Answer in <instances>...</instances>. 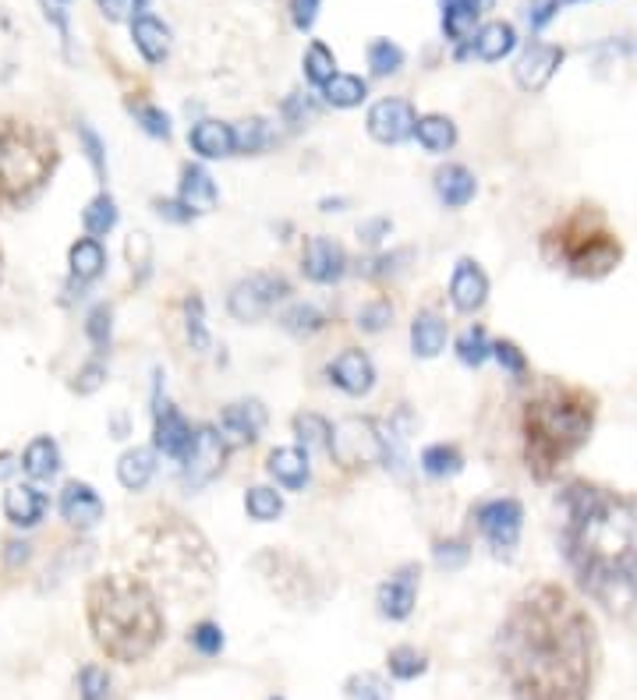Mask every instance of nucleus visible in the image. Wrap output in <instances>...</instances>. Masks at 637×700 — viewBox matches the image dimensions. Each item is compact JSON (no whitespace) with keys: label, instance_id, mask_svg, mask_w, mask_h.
<instances>
[{"label":"nucleus","instance_id":"62","mask_svg":"<svg viewBox=\"0 0 637 700\" xmlns=\"http://www.w3.org/2000/svg\"><path fill=\"white\" fill-rule=\"evenodd\" d=\"M270 700H284V697H270Z\"/></svg>","mask_w":637,"mask_h":700},{"label":"nucleus","instance_id":"60","mask_svg":"<svg viewBox=\"0 0 637 700\" xmlns=\"http://www.w3.org/2000/svg\"><path fill=\"white\" fill-rule=\"evenodd\" d=\"M8 556H11V563H25L29 559V545L25 542H8Z\"/></svg>","mask_w":637,"mask_h":700},{"label":"nucleus","instance_id":"15","mask_svg":"<svg viewBox=\"0 0 637 700\" xmlns=\"http://www.w3.org/2000/svg\"><path fill=\"white\" fill-rule=\"evenodd\" d=\"M191 435L195 429L188 425V418L177 411L174 403H156L153 411V443L163 457H174V460H185V453L191 446Z\"/></svg>","mask_w":637,"mask_h":700},{"label":"nucleus","instance_id":"30","mask_svg":"<svg viewBox=\"0 0 637 700\" xmlns=\"http://www.w3.org/2000/svg\"><path fill=\"white\" fill-rule=\"evenodd\" d=\"M415 138L421 149L447 153L457 145V124L447 118V113H425V118L415 121Z\"/></svg>","mask_w":637,"mask_h":700},{"label":"nucleus","instance_id":"3","mask_svg":"<svg viewBox=\"0 0 637 700\" xmlns=\"http://www.w3.org/2000/svg\"><path fill=\"white\" fill-rule=\"evenodd\" d=\"M598 397L567 379H535L520 403V443L535 481H552L592 438Z\"/></svg>","mask_w":637,"mask_h":700},{"label":"nucleus","instance_id":"24","mask_svg":"<svg viewBox=\"0 0 637 700\" xmlns=\"http://www.w3.org/2000/svg\"><path fill=\"white\" fill-rule=\"evenodd\" d=\"M220 425L231 432L241 443H255L259 432L266 429V407L259 400H238V403H227L223 414H220Z\"/></svg>","mask_w":637,"mask_h":700},{"label":"nucleus","instance_id":"28","mask_svg":"<svg viewBox=\"0 0 637 700\" xmlns=\"http://www.w3.org/2000/svg\"><path fill=\"white\" fill-rule=\"evenodd\" d=\"M485 0H439V8H443V32L447 40L453 43H464L475 36V22L482 14Z\"/></svg>","mask_w":637,"mask_h":700},{"label":"nucleus","instance_id":"32","mask_svg":"<svg viewBox=\"0 0 637 700\" xmlns=\"http://www.w3.org/2000/svg\"><path fill=\"white\" fill-rule=\"evenodd\" d=\"M447 347V322L436 312H418L411 322V351L415 357H436Z\"/></svg>","mask_w":637,"mask_h":700},{"label":"nucleus","instance_id":"8","mask_svg":"<svg viewBox=\"0 0 637 700\" xmlns=\"http://www.w3.org/2000/svg\"><path fill=\"white\" fill-rule=\"evenodd\" d=\"M290 295V284L284 276L273 273H255L244 276L231 287V298H227V312H231L238 322H259L263 315H270V308L276 301H284Z\"/></svg>","mask_w":637,"mask_h":700},{"label":"nucleus","instance_id":"19","mask_svg":"<svg viewBox=\"0 0 637 700\" xmlns=\"http://www.w3.org/2000/svg\"><path fill=\"white\" fill-rule=\"evenodd\" d=\"M177 202H182L191 216L195 213H212V209H217V181H212V174L206 167H199V163H185Z\"/></svg>","mask_w":637,"mask_h":700},{"label":"nucleus","instance_id":"5","mask_svg":"<svg viewBox=\"0 0 637 700\" xmlns=\"http://www.w3.org/2000/svg\"><path fill=\"white\" fill-rule=\"evenodd\" d=\"M546 266L563 269L574 280H606L624 263V241L613 231L606 209L595 202H581L557 223L542 231L538 241Z\"/></svg>","mask_w":637,"mask_h":700},{"label":"nucleus","instance_id":"55","mask_svg":"<svg viewBox=\"0 0 637 700\" xmlns=\"http://www.w3.org/2000/svg\"><path fill=\"white\" fill-rule=\"evenodd\" d=\"M145 0H100V8L110 22H135Z\"/></svg>","mask_w":637,"mask_h":700},{"label":"nucleus","instance_id":"48","mask_svg":"<svg viewBox=\"0 0 637 700\" xmlns=\"http://www.w3.org/2000/svg\"><path fill=\"white\" fill-rule=\"evenodd\" d=\"M493 357L496 362L510 371V376H528V357L520 354V347L517 344H510V340H499V344H493Z\"/></svg>","mask_w":637,"mask_h":700},{"label":"nucleus","instance_id":"44","mask_svg":"<svg viewBox=\"0 0 637 700\" xmlns=\"http://www.w3.org/2000/svg\"><path fill=\"white\" fill-rule=\"evenodd\" d=\"M128 110L135 113V121L142 124L145 135L163 138V142L171 138V118H167V113H163L160 107H153V103H128Z\"/></svg>","mask_w":637,"mask_h":700},{"label":"nucleus","instance_id":"4","mask_svg":"<svg viewBox=\"0 0 637 700\" xmlns=\"http://www.w3.org/2000/svg\"><path fill=\"white\" fill-rule=\"evenodd\" d=\"M86 620L96 647L121 665L145 662L167 633L156 588L135 574L96 577L86 591Z\"/></svg>","mask_w":637,"mask_h":700},{"label":"nucleus","instance_id":"10","mask_svg":"<svg viewBox=\"0 0 637 700\" xmlns=\"http://www.w3.org/2000/svg\"><path fill=\"white\" fill-rule=\"evenodd\" d=\"M227 460V443L212 425H199L191 435V446L185 453V485L202 488L223 470Z\"/></svg>","mask_w":637,"mask_h":700},{"label":"nucleus","instance_id":"12","mask_svg":"<svg viewBox=\"0 0 637 700\" xmlns=\"http://www.w3.org/2000/svg\"><path fill=\"white\" fill-rule=\"evenodd\" d=\"M418 577H421L418 563H404L394 577L383 580L380 591H375L380 615H386V620H394V623L407 620V615L415 612V601H418Z\"/></svg>","mask_w":637,"mask_h":700},{"label":"nucleus","instance_id":"1","mask_svg":"<svg viewBox=\"0 0 637 700\" xmlns=\"http://www.w3.org/2000/svg\"><path fill=\"white\" fill-rule=\"evenodd\" d=\"M496 662L514 700H592L602 662L595 620L563 584H528L499 623Z\"/></svg>","mask_w":637,"mask_h":700},{"label":"nucleus","instance_id":"7","mask_svg":"<svg viewBox=\"0 0 637 700\" xmlns=\"http://www.w3.org/2000/svg\"><path fill=\"white\" fill-rule=\"evenodd\" d=\"M150 566L156 574H171L167 580H212V552L206 538L188 524H177V516L163 520L150 531Z\"/></svg>","mask_w":637,"mask_h":700},{"label":"nucleus","instance_id":"45","mask_svg":"<svg viewBox=\"0 0 637 700\" xmlns=\"http://www.w3.org/2000/svg\"><path fill=\"white\" fill-rule=\"evenodd\" d=\"M110 676L100 665H86L78 673V700H110Z\"/></svg>","mask_w":637,"mask_h":700},{"label":"nucleus","instance_id":"38","mask_svg":"<svg viewBox=\"0 0 637 700\" xmlns=\"http://www.w3.org/2000/svg\"><path fill=\"white\" fill-rule=\"evenodd\" d=\"M294 432H298V438L308 446V449H322L330 453V443H333V425L319 414H294Z\"/></svg>","mask_w":637,"mask_h":700},{"label":"nucleus","instance_id":"57","mask_svg":"<svg viewBox=\"0 0 637 700\" xmlns=\"http://www.w3.org/2000/svg\"><path fill=\"white\" fill-rule=\"evenodd\" d=\"M156 213L163 220H171V223H188L191 220V213H188L182 202H167V199H156Z\"/></svg>","mask_w":637,"mask_h":700},{"label":"nucleus","instance_id":"49","mask_svg":"<svg viewBox=\"0 0 637 700\" xmlns=\"http://www.w3.org/2000/svg\"><path fill=\"white\" fill-rule=\"evenodd\" d=\"M389 319H394V308H389V301H372V304H365L362 312H358V325H362L365 333H380V330H386L389 325Z\"/></svg>","mask_w":637,"mask_h":700},{"label":"nucleus","instance_id":"2","mask_svg":"<svg viewBox=\"0 0 637 700\" xmlns=\"http://www.w3.org/2000/svg\"><path fill=\"white\" fill-rule=\"evenodd\" d=\"M560 548L578 588L609 615L637 612V492L595 481H570Z\"/></svg>","mask_w":637,"mask_h":700},{"label":"nucleus","instance_id":"47","mask_svg":"<svg viewBox=\"0 0 637 700\" xmlns=\"http://www.w3.org/2000/svg\"><path fill=\"white\" fill-rule=\"evenodd\" d=\"M188 644L199 651V655L212 658V655H220V651H223V630L217 623H199V626H191Z\"/></svg>","mask_w":637,"mask_h":700},{"label":"nucleus","instance_id":"51","mask_svg":"<svg viewBox=\"0 0 637 700\" xmlns=\"http://www.w3.org/2000/svg\"><path fill=\"white\" fill-rule=\"evenodd\" d=\"M78 138H81V145H86V156H89V163H92L96 177H107V156H103V142H100V135H96L89 124H81V127H78Z\"/></svg>","mask_w":637,"mask_h":700},{"label":"nucleus","instance_id":"31","mask_svg":"<svg viewBox=\"0 0 637 700\" xmlns=\"http://www.w3.org/2000/svg\"><path fill=\"white\" fill-rule=\"evenodd\" d=\"M471 40H475V54H479L482 60L496 64V60H503V57L517 46V32H514L510 22H488V25H482Z\"/></svg>","mask_w":637,"mask_h":700},{"label":"nucleus","instance_id":"46","mask_svg":"<svg viewBox=\"0 0 637 700\" xmlns=\"http://www.w3.org/2000/svg\"><path fill=\"white\" fill-rule=\"evenodd\" d=\"M234 138H238V153H259V149H266V142H270V132H266V121L263 118H252V121H244L241 127H234Z\"/></svg>","mask_w":637,"mask_h":700},{"label":"nucleus","instance_id":"34","mask_svg":"<svg viewBox=\"0 0 637 700\" xmlns=\"http://www.w3.org/2000/svg\"><path fill=\"white\" fill-rule=\"evenodd\" d=\"M81 226H86L89 237H107L113 226H118V202H113V195L100 191L96 199H89V205L81 209Z\"/></svg>","mask_w":637,"mask_h":700},{"label":"nucleus","instance_id":"13","mask_svg":"<svg viewBox=\"0 0 637 700\" xmlns=\"http://www.w3.org/2000/svg\"><path fill=\"white\" fill-rule=\"evenodd\" d=\"M301 273H305V280H312L319 287H330L348 273V252L340 248L333 237H322V234L308 237L305 255H301Z\"/></svg>","mask_w":637,"mask_h":700},{"label":"nucleus","instance_id":"29","mask_svg":"<svg viewBox=\"0 0 637 700\" xmlns=\"http://www.w3.org/2000/svg\"><path fill=\"white\" fill-rule=\"evenodd\" d=\"M153 475H156V453L153 449L135 446V449L121 453V460H118V481L128 488V492H142V488L153 481Z\"/></svg>","mask_w":637,"mask_h":700},{"label":"nucleus","instance_id":"37","mask_svg":"<svg viewBox=\"0 0 637 700\" xmlns=\"http://www.w3.org/2000/svg\"><path fill=\"white\" fill-rule=\"evenodd\" d=\"M244 513H249L252 520H259V524H270V520H276L284 513V499H281V492H273V488L255 485L244 492Z\"/></svg>","mask_w":637,"mask_h":700},{"label":"nucleus","instance_id":"21","mask_svg":"<svg viewBox=\"0 0 637 700\" xmlns=\"http://www.w3.org/2000/svg\"><path fill=\"white\" fill-rule=\"evenodd\" d=\"M266 470L276 485L287 488V492H301V488L308 485V475H312V467H308V453L298 449V446L273 449L266 457Z\"/></svg>","mask_w":637,"mask_h":700},{"label":"nucleus","instance_id":"43","mask_svg":"<svg viewBox=\"0 0 637 700\" xmlns=\"http://www.w3.org/2000/svg\"><path fill=\"white\" fill-rule=\"evenodd\" d=\"M322 325H326V315L316 304H294L284 315V330L294 333V336H316Z\"/></svg>","mask_w":637,"mask_h":700},{"label":"nucleus","instance_id":"50","mask_svg":"<svg viewBox=\"0 0 637 700\" xmlns=\"http://www.w3.org/2000/svg\"><path fill=\"white\" fill-rule=\"evenodd\" d=\"M185 312H188V340H191V347L195 351H206L209 347V333H206V322H202V298H188L185 304Z\"/></svg>","mask_w":637,"mask_h":700},{"label":"nucleus","instance_id":"26","mask_svg":"<svg viewBox=\"0 0 637 700\" xmlns=\"http://www.w3.org/2000/svg\"><path fill=\"white\" fill-rule=\"evenodd\" d=\"M22 470L32 481H51L61 470V446L51 435H36L22 453Z\"/></svg>","mask_w":637,"mask_h":700},{"label":"nucleus","instance_id":"59","mask_svg":"<svg viewBox=\"0 0 637 700\" xmlns=\"http://www.w3.org/2000/svg\"><path fill=\"white\" fill-rule=\"evenodd\" d=\"M14 467H19V464H14V453H11V449H0V481L11 478Z\"/></svg>","mask_w":637,"mask_h":700},{"label":"nucleus","instance_id":"14","mask_svg":"<svg viewBox=\"0 0 637 700\" xmlns=\"http://www.w3.org/2000/svg\"><path fill=\"white\" fill-rule=\"evenodd\" d=\"M563 64V51L560 46H549V43H528V51L517 57V68H514V78L520 89L528 92H542L552 75L560 71Z\"/></svg>","mask_w":637,"mask_h":700},{"label":"nucleus","instance_id":"17","mask_svg":"<svg viewBox=\"0 0 637 700\" xmlns=\"http://www.w3.org/2000/svg\"><path fill=\"white\" fill-rule=\"evenodd\" d=\"M103 499L96 496V488L89 481H68L61 488V516L68 520L72 527L89 531L103 520Z\"/></svg>","mask_w":637,"mask_h":700},{"label":"nucleus","instance_id":"54","mask_svg":"<svg viewBox=\"0 0 637 700\" xmlns=\"http://www.w3.org/2000/svg\"><path fill=\"white\" fill-rule=\"evenodd\" d=\"M319 8H322V0H290L287 11H290L294 29H301V32L312 29L316 19H319Z\"/></svg>","mask_w":637,"mask_h":700},{"label":"nucleus","instance_id":"27","mask_svg":"<svg viewBox=\"0 0 637 700\" xmlns=\"http://www.w3.org/2000/svg\"><path fill=\"white\" fill-rule=\"evenodd\" d=\"M68 266H72V280L78 284H92L96 276L107 269V252L96 237H78L68 248Z\"/></svg>","mask_w":637,"mask_h":700},{"label":"nucleus","instance_id":"11","mask_svg":"<svg viewBox=\"0 0 637 700\" xmlns=\"http://www.w3.org/2000/svg\"><path fill=\"white\" fill-rule=\"evenodd\" d=\"M415 121H418V113L411 103L397 100V96H386V100H380L369 110L365 127L380 145H400L415 135Z\"/></svg>","mask_w":637,"mask_h":700},{"label":"nucleus","instance_id":"20","mask_svg":"<svg viewBox=\"0 0 637 700\" xmlns=\"http://www.w3.org/2000/svg\"><path fill=\"white\" fill-rule=\"evenodd\" d=\"M51 510V499L36 485H11L4 492V516L14 527H36Z\"/></svg>","mask_w":637,"mask_h":700},{"label":"nucleus","instance_id":"22","mask_svg":"<svg viewBox=\"0 0 637 700\" xmlns=\"http://www.w3.org/2000/svg\"><path fill=\"white\" fill-rule=\"evenodd\" d=\"M188 145L202 159H227L238 153V138H234V127L223 124V121H199L188 132Z\"/></svg>","mask_w":637,"mask_h":700},{"label":"nucleus","instance_id":"16","mask_svg":"<svg viewBox=\"0 0 637 700\" xmlns=\"http://www.w3.org/2000/svg\"><path fill=\"white\" fill-rule=\"evenodd\" d=\"M330 382L348 397H365L375 386V365L365 351H340L330 365Z\"/></svg>","mask_w":637,"mask_h":700},{"label":"nucleus","instance_id":"6","mask_svg":"<svg viewBox=\"0 0 637 700\" xmlns=\"http://www.w3.org/2000/svg\"><path fill=\"white\" fill-rule=\"evenodd\" d=\"M61 145L46 127L25 118H0V209H25L51 188Z\"/></svg>","mask_w":637,"mask_h":700},{"label":"nucleus","instance_id":"41","mask_svg":"<svg viewBox=\"0 0 637 700\" xmlns=\"http://www.w3.org/2000/svg\"><path fill=\"white\" fill-rule=\"evenodd\" d=\"M344 693L348 700H394V690H389V682L375 673H354L344 682Z\"/></svg>","mask_w":637,"mask_h":700},{"label":"nucleus","instance_id":"35","mask_svg":"<svg viewBox=\"0 0 637 700\" xmlns=\"http://www.w3.org/2000/svg\"><path fill=\"white\" fill-rule=\"evenodd\" d=\"M421 470L429 478H453L464 470V453L453 443H436L421 449Z\"/></svg>","mask_w":637,"mask_h":700},{"label":"nucleus","instance_id":"52","mask_svg":"<svg viewBox=\"0 0 637 700\" xmlns=\"http://www.w3.org/2000/svg\"><path fill=\"white\" fill-rule=\"evenodd\" d=\"M432 556H436L439 569H461L468 563V545L464 542H439L432 548Z\"/></svg>","mask_w":637,"mask_h":700},{"label":"nucleus","instance_id":"40","mask_svg":"<svg viewBox=\"0 0 637 700\" xmlns=\"http://www.w3.org/2000/svg\"><path fill=\"white\" fill-rule=\"evenodd\" d=\"M488 354H493V344H488V333L482 325H468V330L457 336V357H461L468 368L485 365Z\"/></svg>","mask_w":637,"mask_h":700},{"label":"nucleus","instance_id":"23","mask_svg":"<svg viewBox=\"0 0 637 700\" xmlns=\"http://www.w3.org/2000/svg\"><path fill=\"white\" fill-rule=\"evenodd\" d=\"M475 191H479L475 174H471L468 167H461V163H447V167L436 170V195L443 205L464 209L471 199H475Z\"/></svg>","mask_w":637,"mask_h":700},{"label":"nucleus","instance_id":"33","mask_svg":"<svg viewBox=\"0 0 637 700\" xmlns=\"http://www.w3.org/2000/svg\"><path fill=\"white\" fill-rule=\"evenodd\" d=\"M369 96V81L358 78V75H333L330 81L322 86V100L337 107V110H351V107H362Z\"/></svg>","mask_w":637,"mask_h":700},{"label":"nucleus","instance_id":"25","mask_svg":"<svg viewBox=\"0 0 637 700\" xmlns=\"http://www.w3.org/2000/svg\"><path fill=\"white\" fill-rule=\"evenodd\" d=\"M132 40H135V51L150 64H163L171 54V29L160 19H153V14H139L132 22Z\"/></svg>","mask_w":637,"mask_h":700},{"label":"nucleus","instance_id":"56","mask_svg":"<svg viewBox=\"0 0 637 700\" xmlns=\"http://www.w3.org/2000/svg\"><path fill=\"white\" fill-rule=\"evenodd\" d=\"M103 379H107V368H103L100 362H89L86 368L78 371L75 389H78V393H92V389H100V386H103Z\"/></svg>","mask_w":637,"mask_h":700},{"label":"nucleus","instance_id":"42","mask_svg":"<svg viewBox=\"0 0 637 700\" xmlns=\"http://www.w3.org/2000/svg\"><path fill=\"white\" fill-rule=\"evenodd\" d=\"M386 665H389V676L394 679H418L425 669H429V662H425V655L421 651H415V647H407V644H400V647H394L386 655Z\"/></svg>","mask_w":637,"mask_h":700},{"label":"nucleus","instance_id":"9","mask_svg":"<svg viewBox=\"0 0 637 700\" xmlns=\"http://www.w3.org/2000/svg\"><path fill=\"white\" fill-rule=\"evenodd\" d=\"M475 524L482 538L496 556H510L520 542V524H525V507L517 499H488L475 507Z\"/></svg>","mask_w":637,"mask_h":700},{"label":"nucleus","instance_id":"18","mask_svg":"<svg viewBox=\"0 0 637 700\" xmlns=\"http://www.w3.org/2000/svg\"><path fill=\"white\" fill-rule=\"evenodd\" d=\"M488 298V276L482 273V266L475 263V258H461L450 276V301L457 312H479V308L485 304Z\"/></svg>","mask_w":637,"mask_h":700},{"label":"nucleus","instance_id":"61","mask_svg":"<svg viewBox=\"0 0 637 700\" xmlns=\"http://www.w3.org/2000/svg\"><path fill=\"white\" fill-rule=\"evenodd\" d=\"M0 276H4V252H0Z\"/></svg>","mask_w":637,"mask_h":700},{"label":"nucleus","instance_id":"58","mask_svg":"<svg viewBox=\"0 0 637 700\" xmlns=\"http://www.w3.org/2000/svg\"><path fill=\"white\" fill-rule=\"evenodd\" d=\"M383 234H389V220H372L365 226H358V237H362L365 244H380Z\"/></svg>","mask_w":637,"mask_h":700},{"label":"nucleus","instance_id":"53","mask_svg":"<svg viewBox=\"0 0 637 700\" xmlns=\"http://www.w3.org/2000/svg\"><path fill=\"white\" fill-rule=\"evenodd\" d=\"M110 308L107 304H100V308H92V315H89V322H86V333H89V340L96 347H107L110 344Z\"/></svg>","mask_w":637,"mask_h":700},{"label":"nucleus","instance_id":"36","mask_svg":"<svg viewBox=\"0 0 637 700\" xmlns=\"http://www.w3.org/2000/svg\"><path fill=\"white\" fill-rule=\"evenodd\" d=\"M301 68H305V78L312 81L316 89H322L326 81L337 75V57H333V51L322 40H312V43H308V51H305Z\"/></svg>","mask_w":637,"mask_h":700},{"label":"nucleus","instance_id":"39","mask_svg":"<svg viewBox=\"0 0 637 700\" xmlns=\"http://www.w3.org/2000/svg\"><path fill=\"white\" fill-rule=\"evenodd\" d=\"M365 57H369V68H372V75H380V78H386V75H397L400 68H404V51L394 43V40H372L369 43V51H365Z\"/></svg>","mask_w":637,"mask_h":700}]
</instances>
